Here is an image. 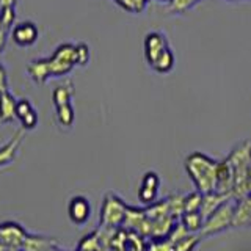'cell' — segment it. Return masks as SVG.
<instances>
[{"label": "cell", "mask_w": 251, "mask_h": 251, "mask_svg": "<svg viewBox=\"0 0 251 251\" xmlns=\"http://www.w3.org/2000/svg\"><path fill=\"white\" fill-rule=\"evenodd\" d=\"M217 165L218 162L204 152H192L185 159V171L192 179L196 190L202 195L209 192H215L217 185Z\"/></svg>", "instance_id": "obj_1"}, {"label": "cell", "mask_w": 251, "mask_h": 251, "mask_svg": "<svg viewBox=\"0 0 251 251\" xmlns=\"http://www.w3.org/2000/svg\"><path fill=\"white\" fill-rule=\"evenodd\" d=\"M126 210H127V204H126L120 196L115 193H107L102 200L100 206V215H99V223L102 227H121Z\"/></svg>", "instance_id": "obj_2"}, {"label": "cell", "mask_w": 251, "mask_h": 251, "mask_svg": "<svg viewBox=\"0 0 251 251\" xmlns=\"http://www.w3.org/2000/svg\"><path fill=\"white\" fill-rule=\"evenodd\" d=\"M234 204L235 200H227L223 202L214 214L204 220V225L200 231L201 237H210V235L218 234L229 226H232V215H234Z\"/></svg>", "instance_id": "obj_3"}, {"label": "cell", "mask_w": 251, "mask_h": 251, "mask_svg": "<svg viewBox=\"0 0 251 251\" xmlns=\"http://www.w3.org/2000/svg\"><path fill=\"white\" fill-rule=\"evenodd\" d=\"M50 66V75L52 77H61L69 74L73 68L77 65L75 63V44L65 43L60 44L55 52L47 57Z\"/></svg>", "instance_id": "obj_4"}, {"label": "cell", "mask_w": 251, "mask_h": 251, "mask_svg": "<svg viewBox=\"0 0 251 251\" xmlns=\"http://www.w3.org/2000/svg\"><path fill=\"white\" fill-rule=\"evenodd\" d=\"M170 47L168 38L165 36L162 31H149L145 36L143 49H145V58L148 61V65L151 66L152 63L160 57V53L163 50H167Z\"/></svg>", "instance_id": "obj_5"}, {"label": "cell", "mask_w": 251, "mask_h": 251, "mask_svg": "<svg viewBox=\"0 0 251 251\" xmlns=\"http://www.w3.org/2000/svg\"><path fill=\"white\" fill-rule=\"evenodd\" d=\"M11 38L19 47H30L38 41L39 30L35 22L22 21V22H18L11 28Z\"/></svg>", "instance_id": "obj_6"}, {"label": "cell", "mask_w": 251, "mask_h": 251, "mask_svg": "<svg viewBox=\"0 0 251 251\" xmlns=\"http://www.w3.org/2000/svg\"><path fill=\"white\" fill-rule=\"evenodd\" d=\"M27 232L18 223H3L0 225V242L6 250H22L24 240Z\"/></svg>", "instance_id": "obj_7"}, {"label": "cell", "mask_w": 251, "mask_h": 251, "mask_svg": "<svg viewBox=\"0 0 251 251\" xmlns=\"http://www.w3.org/2000/svg\"><path fill=\"white\" fill-rule=\"evenodd\" d=\"M159 187H160V177L157 173L154 171H148L146 175L141 179V184L138 188V200L149 206L157 201V193H159Z\"/></svg>", "instance_id": "obj_8"}, {"label": "cell", "mask_w": 251, "mask_h": 251, "mask_svg": "<svg viewBox=\"0 0 251 251\" xmlns=\"http://www.w3.org/2000/svg\"><path fill=\"white\" fill-rule=\"evenodd\" d=\"M232 190H234V168H232L231 162L227 159L220 160L218 165H217L215 192L227 195V196H231V198H232Z\"/></svg>", "instance_id": "obj_9"}, {"label": "cell", "mask_w": 251, "mask_h": 251, "mask_svg": "<svg viewBox=\"0 0 251 251\" xmlns=\"http://www.w3.org/2000/svg\"><path fill=\"white\" fill-rule=\"evenodd\" d=\"M68 215L74 225H85L91 215V204L85 196H73L68 204Z\"/></svg>", "instance_id": "obj_10"}, {"label": "cell", "mask_w": 251, "mask_h": 251, "mask_svg": "<svg viewBox=\"0 0 251 251\" xmlns=\"http://www.w3.org/2000/svg\"><path fill=\"white\" fill-rule=\"evenodd\" d=\"M251 222V195L235 200L232 226H250Z\"/></svg>", "instance_id": "obj_11"}, {"label": "cell", "mask_w": 251, "mask_h": 251, "mask_svg": "<svg viewBox=\"0 0 251 251\" xmlns=\"http://www.w3.org/2000/svg\"><path fill=\"white\" fill-rule=\"evenodd\" d=\"M227 200H231V196L218 193V192H209L202 195V202L200 207V214L202 215V218L206 220L207 217H210L214 212L222 206L223 202H226Z\"/></svg>", "instance_id": "obj_12"}, {"label": "cell", "mask_w": 251, "mask_h": 251, "mask_svg": "<svg viewBox=\"0 0 251 251\" xmlns=\"http://www.w3.org/2000/svg\"><path fill=\"white\" fill-rule=\"evenodd\" d=\"M24 129L16 132V135L8 141L6 145H3L0 148V167H5V165H10L11 162H14L16 155H18V151L22 145V140H24Z\"/></svg>", "instance_id": "obj_13"}, {"label": "cell", "mask_w": 251, "mask_h": 251, "mask_svg": "<svg viewBox=\"0 0 251 251\" xmlns=\"http://www.w3.org/2000/svg\"><path fill=\"white\" fill-rule=\"evenodd\" d=\"M27 73H28V75L31 78H33V82H36L39 85L46 83L52 77L50 75L49 60H47V58H38V60L30 61L28 66H27Z\"/></svg>", "instance_id": "obj_14"}, {"label": "cell", "mask_w": 251, "mask_h": 251, "mask_svg": "<svg viewBox=\"0 0 251 251\" xmlns=\"http://www.w3.org/2000/svg\"><path fill=\"white\" fill-rule=\"evenodd\" d=\"M16 105H18V100L10 91L0 93V123L6 124L18 118L16 116Z\"/></svg>", "instance_id": "obj_15"}, {"label": "cell", "mask_w": 251, "mask_h": 251, "mask_svg": "<svg viewBox=\"0 0 251 251\" xmlns=\"http://www.w3.org/2000/svg\"><path fill=\"white\" fill-rule=\"evenodd\" d=\"M146 220V212L145 209H138V207H130L127 206V210H126V217L123 222V227L127 231H135L138 232L141 225L145 223Z\"/></svg>", "instance_id": "obj_16"}, {"label": "cell", "mask_w": 251, "mask_h": 251, "mask_svg": "<svg viewBox=\"0 0 251 251\" xmlns=\"http://www.w3.org/2000/svg\"><path fill=\"white\" fill-rule=\"evenodd\" d=\"M57 245V242L49 237H41V235H28L24 240V245L21 251H46L50 247Z\"/></svg>", "instance_id": "obj_17"}, {"label": "cell", "mask_w": 251, "mask_h": 251, "mask_svg": "<svg viewBox=\"0 0 251 251\" xmlns=\"http://www.w3.org/2000/svg\"><path fill=\"white\" fill-rule=\"evenodd\" d=\"M175 63H176L175 53H173V50L168 47L167 50H163L160 53V57L157 58L149 68H151L157 74H168L173 71V68H175Z\"/></svg>", "instance_id": "obj_18"}, {"label": "cell", "mask_w": 251, "mask_h": 251, "mask_svg": "<svg viewBox=\"0 0 251 251\" xmlns=\"http://www.w3.org/2000/svg\"><path fill=\"white\" fill-rule=\"evenodd\" d=\"M73 94H74V86L71 82L58 85L52 93L53 105L58 107V105H63V104H71V100H73Z\"/></svg>", "instance_id": "obj_19"}, {"label": "cell", "mask_w": 251, "mask_h": 251, "mask_svg": "<svg viewBox=\"0 0 251 251\" xmlns=\"http://www.w3.org/2000/svg\"><path fill=\"white\" fill-rule=\"evenodd\" d=\"M55 115H57V121L61 127L68 129L74 124L75 113H74L73 104H63V105L55 107Z\"/></svg>", "instance_id": "obj_20"}, {"label": "cell", "mask_w": 251, "mask_h": 251, "mask_svg": "<svg viewBox=\"0 0 251 251\" xmlns=\"http://www.w3.org/2000/svg\"><path fill=\"white\" fill-rule=\"evenodd\" d=\"M179 220L190 232H200L204 225V218L200 212H184Z\"/></svg>", "instance_id": "obj_21"}, {"label": "cell", "mask_w": 251, "mask_h": 251, "mask_svg": "<svg viewBox=\"0 0 251 251\" xmlns=\"http://www.w3.org/2000/svg\"><path fill=\"white\" fill-rule=\"evenodd\" d=\"M201 239L202 237L200 235V232H190L188 235H185L184 239L173 243V251H193Z\"/></svg>", "instance_id": "obj_22"}, {"label": "cell", "mask_w": 251, "mask_h": 251, "mask_svg": "<svg viewBox=\"0 0 251 251\" xmlns=\"http://www.w3.org/2000/svg\"><path fill=\"white\" fill-rule=\"evenodd\" d=\"M202 202V193L200 190H195L184 196V212H200Z\"/></svg>", "instance_id": "obj_23"}, {"label": "cell", "mask_w": 251, "mask_h": 251, "mask_svg": "<svg viewBox=\"0 0 251 251\" xmlns=\"http://www.w3.org/2000/svg\"><path fill=\"white\" fill-rule=\"evenodd\" d=\"M196 3H198L196 0H171V2H168L167 13L168 14H182L190 10V8H193Z\"/></svg>", "instance_id": "obj_24"}, {"label": "cell", "mask_w": 251, "mask_h": 251, "mask_svg": "<svg viewBox=\"0 0 251 251\" xmlns=\"http://www.w3.org/2000/svg\"><path fill=\"white\" fill-rule=\"evenodd\" d=\"M168 206H170V214L176 220L180 218L184 214V196L182 195H171L168 196Z\"/></svg>", "instance_id": "obj_25"}, {"label": "cell", "mask_w": 251, "mask_h": 251, "mask_svg": "<svg viewBox=\"0 0 251 251\" xmlns=\"http://www.w3.org/2000/svg\"><path fill=\"white\" fill-rule=\"evenodd\" d=\"M0 19H2V24L6 30H10L16 25V11L14 6H5L0 8Z\"/></svg>", "instance_id": "obj_26"}, {"label": "cell", "mask_w": 251, "mask_h": 251, "mask_svg": "<svg viewBox=\"0 0 251 251\" xmlns=\"http://www.w3.org/2000/svg\"><path fill=\"white\" fill-rule=\"evenodd\" d=\"M90 47L86 46L85 43H78L75 44V63L78 66H85V65H88V61H90Z\"/></svg>", "instance_id": "obj_27"}, {"label": "cell", "mask_w": 251, "mask_h": 251, "mask_svg": "<svg viewBox=\"0 0 251 251\" xmlns=\"http://www.w3.org/2000/svg\"><path fill=\"white\" fill-rule=\"evenodd\" d=\"M145 251H173V243L168 239H152L146 243Z\"/></svg>", "instance_id": "obj_28"}, {"label": "cell", "mask_w": 251, "mask_h": 251, "mask_svg": "<svg viewBox=\"0 0 251 251\" xmlns=\"http://www.w3.org/2000/svg\"><path fill=\"white\" fill-rule=\"evenodd\" d=\"M188 234H190V231H188L187 227L182 225V222H180V220H177V222L175 223V226H173V229H171V232H170V235H168L167 239L171 243H176L177 240L184 239L185 235H188Z\"/></svg>", "instance_id": "obj_29"}, {"label": "cell", "mask_w": 251, "mask_h": 251, "mask_svg": "<svg viewBox=\"0 0 251 251\" xmlns=\"http://www.w3.org/2000/svg\"><path fill=\"white\" fill-rule=\"evenodd\" d=\"M19 121H21V126H22L24 130H33L38 126V113H36V110L33 108L30 113H27Z\"/></svg>", "instance_id": "obj_30"}, {"label": "cell", "mask_w": 251, "mask_h": 251, "mask_svg": "<svg viewBox=\"0 0 251 251\" xmlns=\"http://www.w3.org/2000/svg\"><path fill=\"white\" fill-rule=\"evenodd\" d=\"M113 2L120 5L126 11H130V13H141L143 11V8H141L138 3V0H113Z\"/></svg>", "instance_id": "obj_31"}, {"label": "cell", "mask_w": 251, "mask_h": 251, "mask_svg": "<svg viewBox=\"0 0 251 251\" xmlns=\"http://www.w3.org/2000/svg\"><path fill=\"white\" fill-rule=\"evenodd\" d=\"M31 110H33V105L30 104V100L21 99V100H18V105H16V116H18V120H22V118L27 113H30Z\"/></svg>", "instance_id": "obj_32"}, {"label": "cell", "mask_w": 251, "mask_h": 251, "mask_svg": "<svg viewBox=\"0 0 251 251\" xmlns=\"http://www.w3.org/2000/svg\"><path fill=\"white\" fill-rule=\"evenodd\" d=\"M8 91V74L3 66V63L0 61V93Z\"/></svg>", "instance_id": "obj_33"}, {"label": "cell", "mask_w": 251, "mask_h": 251, "mask_svg": "<svg viewBox=\"0 0 251 251\" xmlns=\"http://www.w3.org/2000/svg\"><path fill=\"white\" fill-rule=\"evenodd\" d=\"M11 31H8V30H3V31H0V53L3 52L5 49V46H6V39L8 36H10Z\"/></svg>", "instance_id": "obj_34"}, {"label": "cell", "mask_w": 251, "mask_h": 251, "mask_svg": "<svg viewBox=\"0 0 251 251\" xmlns=\"http://www.w3.org/2000/svg\"><path fill=\"white\" fill-rule=\"evenodd\" d=\"M18 0H0V8H5V6H16Z\"/></svg>", "instance_id": "obj_35"}, {"label": "cell", "mask_w": 251, "mask_h": 251, "mask_svg": "<svg viewBox=\"0 0 251 251\" xmlns=\"http://www.w3.org/2000/svg\"><path fill=\"white\" fill-rule=\"evenodd\" d=\"M3 30H6V28L3 27V24H2V19H0V31H3ZM8 31H10V30H8Z\"/></svg>", "instance_id": "obj_36"}, {"label": "cell", "mask_w": 251, "mask_h": 251, "mask_svg": "<svg viewBox=\"0 0 251 251\" xmlns=\"http://www.w3.org/2000/svg\"><path fill=\"white\" fill-rule=\"evenodd\" d=\"M6 251H21V250H6Z\"/></svg>", "instance_id": "obj_37"}, {"label": "cell", "mask_w": 251, "mask_h": 251, "mask_svg": "<svg viewBox=\"0 0 251 251\" xmlns=\"http://www.w3.org/2000/svg\"><path fill=\"white\" fill-rule=\"evenodd\" d=\"M162 2H167L168 3V2H171V0H162Z\"/></svg>", "instance_id": "obj_38"}, {"label": "cell", "mask_w": 251, "mask_h": 251, "mask_svg": "<svg viewBox=\"0 0 251 251\" xmlns=\"http://www.w3.org/2000/svg\"><path fill=\"white\" fill-rule=\"evenodd\" d=\"M196 2H201V0H196Z\"/></svg>", "instance_id": "obj_39"}, {"label": "cell", "mask_w": 251, "mask_h": 251, "mask_svg": "<svg viewBox=\"0 0 251 251\" xmlns=\"http://www.w3.org/2000/svg\"><path fill=\"white\" fill-rule=\"evenodd\" d=\"M229 2H234V0H229Z\"/></svg>", "instance_id": "obj_40"}, {"label": "cell", "mask_w": 251, "mask_h": 251, "mask_svg": "<svg viewBox=\"0 0 251 251\" xmlns=\"http://www.w3.org/2000/svg\"><path fill=\"white\" fill-rule=\"evenodd\" d=\"M250 226H251V222H250Z\"/></svg>", "instance_id": "obj_41"}]
</instances>
